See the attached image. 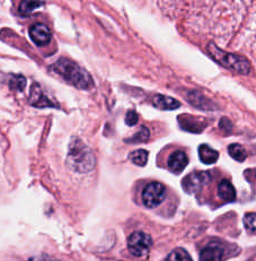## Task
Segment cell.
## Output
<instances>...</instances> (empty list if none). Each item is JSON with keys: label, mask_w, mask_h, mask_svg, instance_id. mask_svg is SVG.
<instances>
[{"label": "cell", "mask_w": 256, "mask_h": 261, "mask_svg": "<svg viewBox=\"0 0 256 261\" xmlns=\"http://www.w3.org/2000/svg\"><path fill=\"white\" fill-rule=\"evenodd\" d=\"M44 2H31V0H24L19 4V13L23 15H29L33 13L35 9L43 6Z\"/></svg>", "instance_id": "obj_18"}, {"label": "cell", "mask_w": 256, "mask_h": 261, "mask_svg": "<svg viewBox=\"0 0 256 261\" xmlns=\"http://www.w3.org/2000/svg\"><path fill=\"white\" fill-rule=\"evenodd\" d=\"M150 137V132L147 127H141L139 129V132L137 134H134L132 137H130L128 139H124L125 143H134V144H138V143H146L148 142V139Z\"/></svg>", "instance_id": "obj_17"}, {"label": "cell", "mask_w": 256, "mask_h": 261, "mask_svg": "<svg viewBox=\"0 0 256 261\" xmlns=\"http://www.w3.org/2000/svg\"><path fill=\"white\" fill-rule=\"evenodd\" d=\"M153 239L144 232H134L128 239V249L134 257H145L150 251Z\"/></svg>", "instance_id": "obj_4"}, {"label": "cell", "mask_w": 256, "mask_h": 261, "mask_svg": "<svg viewBox=\"0 0 256 261\" xmlns=\"http://www.w3.org/2000/svg\"><path fill=\"white\" fill-rule=\"evenodd\" d=\"M31 40L38 46H45L50 43L52 39V33L48 26L41 23L32 25L29 30Z\"/></svg>", "instance_id": "obj_9"}, {"label": "cell", "mask_w": 256, "mask_h": 261, "mask_svg": "<svg viewBox=\"0 0 256 261\" xmlns=\"http://www.w3.org/2000/svg\"><path fill=\"white\" fill-rule=\"evenodd\" d=\"M166 197V188L160 182H150L144 189L143 201L148 208H155L164 201Z\"/></svg>", "instance_id": "obj_5"}, {"label": "cell", "mask_w": 256, "mask_h": 261, "mask_svg": "<svg viewBox=\"0 0 256 261\" xmlns=\"http://www.w3.org/2000/svg\"><path fill=\"white\" fill-rule=\"evenodd\" d=\"M219 127L222 130H227V132H232V128H233V123L229 119L227 118H222L220 120V123H219Z\"/></svg>", "instance_id": "obj_23"}, {"label": "cell", "mask_w": 256, "mask_h": 261, "mask_svg": "<svg viewBox=\"0 0 256 261\" xmlns=\"http://www.w3.org/2000/svg\"><path fill=\"white\" fill-rule=\"evenodd\" d=\"M218 195L223 201L234 202L236 200V190L231 181L222 180L218 186Z\"/></svg>", "instance_id": "obj_14"}, {"label": "cell", "mask_w": 256, "mask_h": 261, "mask_svg": "<svg viewBox=\"0 0 256 261\" xmlns=\"http://www.w3.org/2000/svg\"><path fill=\"white\" fill-rule=\"evenodd\" d=\"M51 69L64 78L67 83L79 90H91L94 86V81L90 72L68 58L56 60L51 66Z\"/></svg>", "instance_id": "obj_1"}, {"label": "cell", "mask_w": 256, "mask_h": 261, "mask_svg": "<svg viewBox=\"0 0 256 261\" xmlns=\"http://www.w3.org/2000/svg\"><path fill=\"white\" fill-rule=\"evenodd\" d=\"M153 106L161 111H172V110L179 109L181 103L174 97L163 95V94H156L153 97Z\"/></svg>", "instance_id": "obj_12"}, {"label": "cell", "mask_w": 256, "mask_h": 261, "mask_svg": "<svg viewBox=\"0 0 256 261\" xmlns=\"http://www.w3.org/2000/svg\"><path fill=\"white\" fill-rule=\"evenodd\" d=\"M31 261H54V260H51L49 258H34Z\"/></svg>", "instance_id": "obj_24"}, {"label": "cell", "mask_w": 256, "mask_h": 261, "mask_svg": "<svg viewBox=\"0 0 256 261\" xmlns=\"http://www.w3.org/2000/svg\"><path fill=\"white\" fill-rule=\"evenodd\" d=\"M179 119V124L182 130L189 132L193 134H200L208 126V122L205 118L194 117L191 114H181L177 117Z\"/></svg>", "instance_id": "obj_8"}, {"label": "cell", "mask_w": 256, "mask_h": 261, "mask_svg": "<svg viewBox=\"0 0 256 261\" xmlns=\"http://www.w3.org/2000/svg\"><path fill=\"white\" fill-rule=\"evenodd\" d=\"M209 179H210V175L208 172H192L182 180V187L187 194H195L208 184Z\"/></svg>", "instance_id": "obj_7"}, {"label": "cell", "mask_w": 256, "mask_h": 261, "mask_svg": "<svg viewBox=\"0 0 256 261\" xmlns=\"http://www.w3.org/2000/svg\"><path fill=\"white\" fill-rule=\"evenodd\" d=\"M26 86V78L23 75H15L13 74L10 76L9 80V87L10 90L22 92Z\"/></svg>", "instance_id": "obj_19"}, {"label": "cell", "mask_w": 256, "mask_h": 261, "mask_svg": "<svg viewBox=\"0 0 256 261\" xmlns=\"http://www.w3.org/2000/svg\"><path fill=\"white\" fill-rule=\"evenodd\" d=\"M228 153L235 161H237V162H244L245 160H246V156H247L246 150H245L243 146L239 144L229 145Z\"/></svg>", "instance_id": "obj_15"}, {"label": "cell", "mask_w": 256, "mask_h": 261, "mask_svg": "<svg viewBox=\"0 0 256 261\" xmlns=\"http://www.w3.org/2000/svg\"><path fill=\"white\" fill-rule=\"evenodd\" d=\"M139 121V116L138 113L134 111V110H129L127 116H125V123L128 124V126L132 127L135 126V124L138 123Z\"/></svg>", "instance_id": "obj_22"}, {"label": "cell", "mask_w": 256, "mask_h": 261, "mask_svg": "<svg viewBox=\"0 0 256 261\" xmlns=\"http://www.w3.org/2000/svg\"><path fill=\"white\" fill-rule=\"evenodd\" d=\"M187 164H189V158H187L186 153L183 152V150H175L174 153L169 155L168 160H167L168 170L174 174L182 173Z\"/></svg>", "instance_id": "obj_10"}, {"label": "cell", "mask_w": 256, "mask_h": 261, "mask_svg": "<svg viewBox=\"0 0 256 261\" xmlns=\"http://www.w3.org/2000/svg\"><path fill=\"white\" fill-rule=\"evenodd\" d=\"M197 153H198V158H200V161L206 165L215 164L219 159L218 150L211 148L210 146L207 144H202L198 146Z\"/></svg>", "instance_id": "obj_13"}, {"label": "cell", "mask_w": 256, "mask_h": 261, "mask_svg": "<svg viewBox=\"0 0 256 261\" xmlns=\"http://www.w3.org/2000/svg\"><path fill=\"white\" fill-rule=\"evenodd\" d=\"M67 163L78 173H87L96 165V160L91 148L81 139L74 137L69 145Z\"/></svg>", "instance_id": "obj_2"}, {"label": "cell", "mask_w": 256, "mask_h": 261, "mask_svg": "<svg viewBox=\"0 0 256 261\" xmlns=\"http://www.w3.org/2000/svg\"><path fill=\"white\" fill-rule=\"evenodd\" d=\"M148 152L146 149H137L130 153L129 158L135 165L138 166H145L148 162Z\"/></svg>", "instance_id": "obj_16"}, {"label": "cell", "mask_w": 256, "mask_h": 261, "mask_svg": "<svg viewBox=\"0 0 256 261\" xmlns=\"http://www.w3.org/2000/svg\"><path fill=\"white\" fill-rule=\"evenodd\" d=\"M166 261H193V260L186 250L179 248V249H175L174 251H172L168 254Z\"/></svg>", "instance_id": "obj_20"}, {"label": "cell", "mask_w": 256, "mask_h": 261, "mask_svg": "<svg viewBox=\"0 0 256 261\" xmlns=\"http://www.w3.org/2000/svg\"><path fill=\"white\" fill-rule=\"evenodd\" d=\"M208 52L219 65L224 68L239 72L242 75H247L250 71L249 61L242 56L229 54L219 49L215 43H210L208 45Z\"/></svg>", "instance_id": "obj_3"}, {"label": "cell", "mask_w": 256, "mask_h": 261, "mask_svg": "<svg viewBox=\"0 0 256 261\" xmlns=\"http://www.w3.org/2000/svg\"><path fill=\"white\" fill-rule=\"evenodd\" d=\"M224 250L218 242H211L200 253V261H222Z\"/></svg>", "instance_id": "obj_11"}, {"label": "cell", "mask_w": 256, "mask_h": 261, "mask_svg": "<svg viewBox=\"0 0 256 261\" xmlns=\"http://www.w3.org/2000/svg\"><path fill=\"white\" fill-rule=\"evenodd\" d=\"M29 103L32 107L39 108V109L59 108L58 104L52 101L51 98L44 93V91L42 90V87L39 83H33L32 86H31Z\"/></svg>", "instance_id": "obj_6"}, {"label": "cell", "mask_w": 256, "mask_h": 261, "mask_svg": "<svg viewBox=\"0 0 256 261\" xmlns=\"http://www.w3.org/2000/svg\"><path fill=\"white\" fill-rule=\"evenodd\" d=\"M244 225L249 232H255V213L246 214L244 217Z\"/></svg>", "instance_id": "obj_21"}]
</instances>
